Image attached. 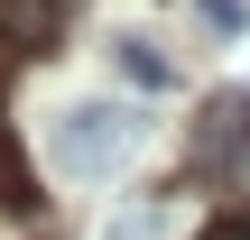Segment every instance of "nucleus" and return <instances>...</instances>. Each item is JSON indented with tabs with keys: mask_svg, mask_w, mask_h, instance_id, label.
I'll use <instances>...</instances> for the list:
<instances>
[{
	"mask_svg": "<svg viewBox=\"0 0 250 240\" xmlns=\"http://www.w3.org/2000/svg\"><path fill=\"white\" fill-rule=\"evenodd\" d=\"M130 148H139V120H130L121 102H74V111L56 120V166H65V176H111Z\"/></svg>",
	"mask_w": 250,
	"mask_h": 240,
	"instance_id": "obj_1",
	"label": "nucleus"
},
{
	"mask_svg": "<svg viewBox=\"0 0 250 240\" xmlns=\"http://www.w3.org/2000/svg\"><path fill=\"white\" fill-rule=\"evenodd\" d=\"M250 148V92H213L195 111V139H186V166H232Z\"/></svg>",
	"mask_w": 250,
	"mask_h": 240,
	"instance_id": "obj_2",
	"label": "nucleus"
},
{
	"mask_svg": "<svg viewBox=\"0 0 250 240\" xmlns=\"http://www.w3.org/2000/svg\"><path fill=\"white\" fill-rule=\"evenodd\" d=\"M65 28V0H0V46L9 55H46Z\"/></svg>",
	"mask_w": 250,
	"mask_h": 240,
	"instance_id": "obj_3",
	"label": "nucleus"
},
{
	"mask_svg": "<svg viewBox=\"0 0 250 240\" xmlns=\"http://www.w3.org/2000/svg\"><path fill=\"white\" fill-rule=\"evenodd\" d=\"M121 74H130V83H148V92H167V83H176V65H167L148 37H121Z\"/></svg>",
	"mask_w": 250,
	"mask_h": 240,
	"instance_id": "obj_4",
	"label": "nucleus"
},
{
	"mask_svg": "<svg viewBox=\"0 0 250 240\" xmlns=\"http://www.w3.org/2000/svg\"><path fill=\"white\" fill-rule=\"evenodd\" d=\"M195 18H204L213 37H241L250 28V0H195Z\"/></svg>",
	"mask_w": 250,
	"mask_h": 240,
	"instance_id": "obj_5",
	"label": "nucleus"
},
{
	"mask_svg": "<svg viewBox=\"0 0 250 240\" xmlns=\"http://www.w3.org/2000/svg\"><path fill=\"white\" fill-rule=\"evenodd\" d=\"M0 203H28V185H19V157L0 148Z\"/></svg>",
	"mask_w": 250,
	"mask_h": 240,
	"instance_id": "obj_6",
	"label": "nucleus"
},
{
	"mask_svg": "<svg viewBox=\"0 0 250 240\" xmlns=\"http://www.w3.org/2000/svg\"><path fill=\"white\" fill-rule=\"evenodd\" d=\"M204 240H250V203H241V213H223V222H213Z\"/></svg>",
	"mask_w": 250,
	"mask_h": 240,
	"instance_id": "obj_7",
	"label": "nucleus"
},
{
	"mask_svg": "<svg viewBox=\"0 0 250 240\" xmlns=\"http://www.w3.org/2000/svg\"><path fill=\"white\" fill-rule=\"evenodd\" d=\"M111 240H158V222H148V213H130V222H111Z\"/></svg>",
	"mask_w": 250,
	"mask_h": 240,
	"instance_id": "obj_8",
	"label": "nucleus"
}]
</instances>
